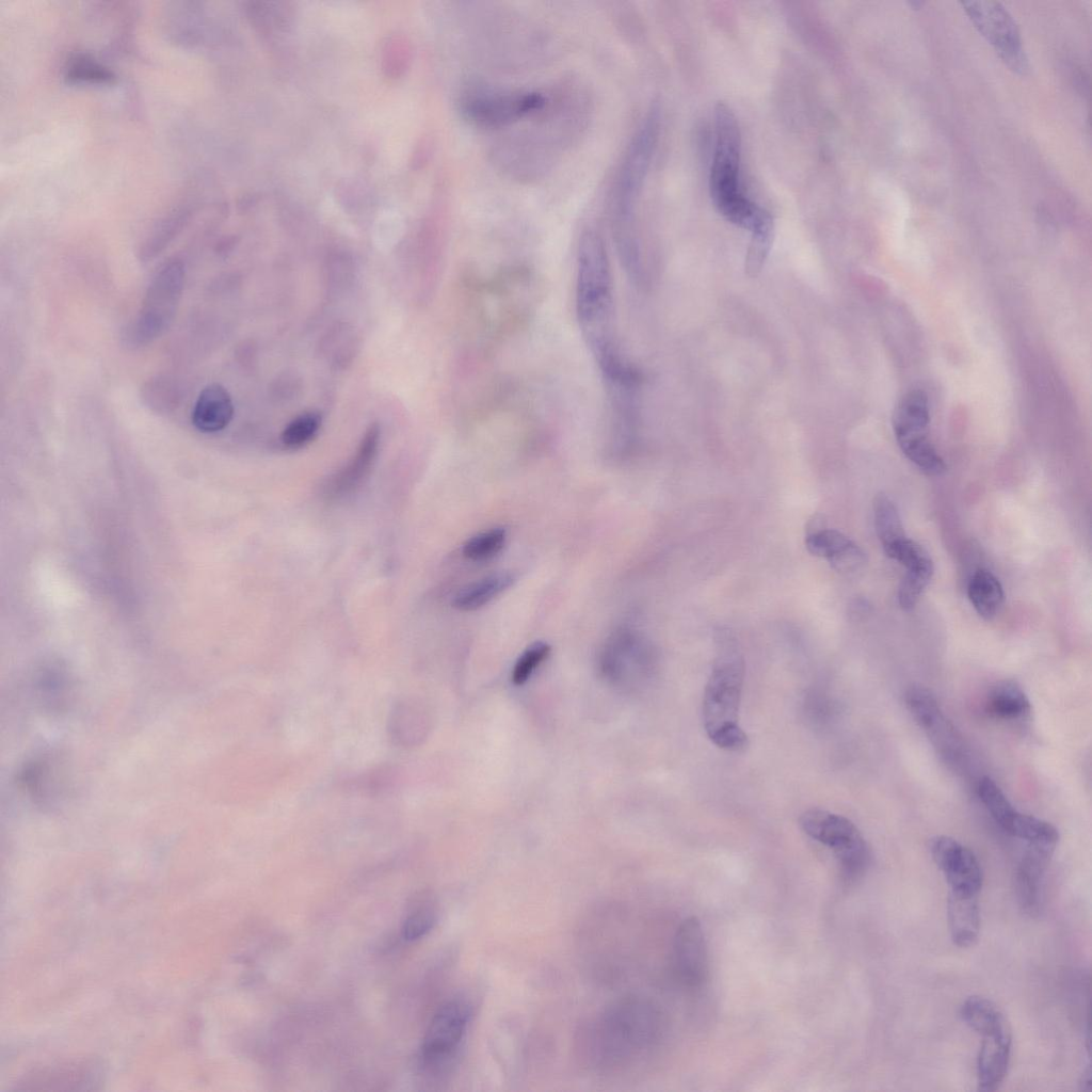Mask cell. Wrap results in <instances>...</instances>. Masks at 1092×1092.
I'll use <instances>...</instances> for the list:
<instances>
[{"instance_id": "6da1fadb", "label": "cell", "mask_w": 1092, "mask_h": 1092, "mask_svg": "<svg viewBox=\"0 0 1092 1092\" xmlns=\"http://www.w3.org/2000/svg\"><path fill=\"white\" fill-rule=\"evenodd\" d=\"M576 314L599 369L623 362L614 327L611 266L601 236L591 228L582 232L578 245Z\"/></svg>"}, {"instance_id": "7a4b0ae2", "label": "cell", "mask_w": 1092, "mask_h": 1092, "mask_svg": "<svg viewBox=\"0 0 1092 1092\" xmlns=\"http://www.w3.org/2000/svg\"><path fill=\"white\" fill-rule=\"evenodd\" d=\"M654 1025V1013L648 1006L631 998L616 1000L582 1026L578 1041L580 1055L593 1069L619 1071L649 1044Z\"/></svg>"}, {"instance_id": "3957f363", "label": "cell", "mask_w": 1092, "mask_h": 1092, "mask_svg": "<svg viewBox=\"0 0 1092 1092\" xmlns=\"http://www.w3.org/2000/svg\"><path fill=\"white\" fill-rule=\"evenodd\" d=\"M716 141L709 176L711 199L730 223L751 234L773 229L771 215L744 193L740 178L741 134L730 107L714 108Z\"/></svg>"}, {"instance_id": "277c9868", "label": "cell", "mask_w": 1092, "mask_h": 1092, "mask_svg": "<svg viewBox=\"0 0 1092 1092\" xmlns=\"http://www.w3.org/2000/svg\"><path fill=\"white\" fill-rule=\"evenodd\" d=\"M716 641L717 655L703 698L704 728L717 746L740 751L748 744V736L738 721L744 659L736 639L727 630L721 629Z\"/></svg>"}, {"instance_id": "5b68a950", "label": "cell", "mask_w": 1092, "mask_h": 1092, "mask_svg": "<svg viewBox=\"0 0 1092 1092\" xmlns=\"http://www.w3.org/2000/svg\"><path fill=\"white\" fill-rule=\"evenodd\" d=\"M659 131V110L653 107L633 134L611 197V223L617 252L627 268L638 270L639 250L635 230L636 207L646 178Z\"/></svg>"}, {"instance_id": "8992f818", "label": "cell", "mask_w": 1092, "mask_h": 1092, "mask_svg": "<svg viewBox=\"0 0 1092 1092\" xmlns=\"http://www.w3.org/2000/svg\"><path fill=\"white\" fill-rule=\"evenodd\" d=\"M186 267L181 259L170 258L155 271L138 314L125 326L123 343L129 349L148 346L172 324L184 288Z\"/></svg>"}, {"instance_id": "52a82bcc", "label": "cell", "mask_w": 1092, "mask_h": 1092, "mask_svg": "<svg viewBox=\"0 0 1092 1092\" xmlns=\"http://www.w3.org/2000/svg\"><path fill=\"white\" fill-rule=\"evenodd\" d=\"M460 103L463 115L475 126L500 129L544 111L549 99L537 91L475 84L464 92Z\"/></svg>"}, {"instance_id": "ba28073f", "label": "cell", "mask_w": 1092, "mask_h": 1092, "mask_svg": "<svg viewBox=\"0 0 1092 1092\" xmlns=\"http://www.w3.org/2000/svg\"><path fill=\"white\" fill-rule=\"evenodd\" d=\"M800 825L806 835L833 851L847 880H855L867 870L870 850L851 820L828 810L812 808L802 814Z\"/></svg>"}, {"instance_id": "9c48e42d", "label": "cell", "mask_w": 1092, "mask_h": 1092, "mask_svg": "<svg viewBox=\"0 0 1092 1092\" xmlns=\"http://www.w3.org/2000/svg\"><path fill=\"white\" fill-rule=\"evenodd\" d=\"M930 411L927 395L908 391L893 415V429L903 454L928 476H941L946 464L929 439Z\"/></svg>"}, {"instance_id": "30bf717a", "label": "cell", "mask_w": 1092, "mask_h": 1092, "mask_svg": "<svg viewBox=\"0 0 1092 1092\" xmlns=\"http://www.w3.org/2000/svg\"><path fill=\"white\" fill-rule=\"evenodd\" d=\"M472 1016L471 1005L453 998L433 1015L422 1040L420 1057L424 1069L438 1072L456 1057Z\"/></svg>"}, {"instance_id": "8fae6325", "label": "cell", "mask_w": 1092, "mask_h": 1092, "mask_svg": "<svg viewBox=\"0 0 1092 1092\" xmlns=\"http://www.w3.org/2000/svg\"><path fill=\"white\" fill-rule=\"evenodd\" d=\"M904 701L937 754L952 766L963 765L967 756L964 741L936 697L927 688L913 685L906 689Z\"/></svg>"}, {"instance_id": "7c38bea8", "label": "cell", "mask_w": 1092, "mask_h": 1092, "mask_svg": "<svg viewBox=\"0 0 1092 1092\" xmlns=\"http://www.w3.org/2000/svg\"><path fill=\"white\" fill-rule=\"evenodd\" d=\"M965 14L979 33L994 47L1013 71L1025 74L1028 60L1015 20L1002 4L994 1L962 2Z\"/></svg>"}, {"instance_id": "4fadbf2b", "label": "cell", "mask_w": 1092, "mask_h": 1092, "mask_svg": "<svg viewBox=\"0 0 1092 1092\" xmlns=\"http://www.w3.org/2000/svg\"><path fill=\"white\" fill-rule=\"evenodd\" d=\"M930 852L951 892L978 895L982 870L975 853L957 839L940 835L930 841Z\"/></svg>"}, {"instance_id": "5bb4252c", "label": "cell", "mask_w": 1092, "mask_h": 1092, "mask_svg": "<svg viewBox=\"0 0 1092 1092\" xmlns=\"http://www.w3.org/2000/svg\"><path fill=\"white\" fill-rule=\"evenodd\" d=\"M981 1045L977 1057L978 1089L995 1091L1005 1080L1012 1050V1033L1005 1015L977 1032Z\"/></svg>"}, {"instance_id": "9a60e30c", "label": "cell", "mask_w": 1092, "mask_h": 1092, "mask_svg": "<svg viewBox=\"0 0 1092 1092\" xmlns=\"http://www.w3.org/2000/svg\"><path fill=\"white\" fill-rule=\"evenodd\" d=\"M674 965L680 980L698 986L708 975V956L704 932L697 918H686L674 938Z\"/></svg>"}, {"instance_id": "2e32d148", "label": "cell", "mask_w": 1092, "mask_h": 1092, "mask_svg": "<svg viewBox=\"0 0 1092 1092\" xmlns=\"http://www.w3.org/2000/svg\"><path fill=\"white\" fill-rule=\"evenodd\" d=\"M805 546L812 555L826 559L840 573L856 572L866 563V555L857 544L823 526L808 529Z\"/></svg>"}, {"instance_id": "e0dca14e", "label": "cell", "mask_w": 1092, "mask_h": 1092, "mask_svg": "<svg viewBox=\"0 0 1092 1092\" xmlns=\"http://www.w3.org/2000/svg\"><path fill=\"white\" fill-rule=\"evenodd\" d=\"M1054 851L1027 846L1015 871V894L1021 909L1030 916L1040 913L1042 883Z\"/></svg>"}, {"instance_id": "ac0fdd59", "label": "cell", "mask_w": 1092, "mask_h": 1092, "mask_svg": "<svg viewBox=\"0 0 1092 1092\" xmlns=\"http://www.w3.org/2000/svg\"><path fill=\"white\" fill-rule=\"evenodd\" d=\"M387 736L397 748L410 750L422 743L428 732V719L421 704L410 696L397 698L387 716Z\"/></svg>"}, {"instance_id": "d6986e66", "label": "cell", "mask_w": 1092, "mask_h": 1092, "mask_svg": "<svg viewBox=\"0 0 1092 1092\" xmlns=\"http://www.w3.org/2000/svg\"><path fill=\"white\" fill-rule=\"evenodd\" d=\"M380 434L378 424L368 428L352 460L326 484L327 496L338 497L348 494L367 477L378 454Z\"/></svg>"}, {"instance_id": "ffe728a7", "label": "cell", "mask_w": 1092, "mask_h": 1092, "mask_svg": "<svg viewBox=\"0 0 1092 1092\" xmlns=\"http://www.w3.org/2000/svg\"><path fill=\"white\" fill-rule=\"evenodd\" d=\"M235 413L228 390L218 383L205 386L198 394L191 413L192 424L203 433H215L225 429Z\"/></svg>"}, {"instance_id": "44dd1931", "label": "cell", "mask_w": 1092, "mask_h": 1092, "mask_svg": "<svg viewBox=\"0 0 1092 1092\" xmlns=\"http://www.w3.org/2000/svg\"><path fill=\"white\" fill-rule=\"evenodd\" d=\"M947 918L953 944L961 948L973 946L980 932L978 895L950 890L947 901Z\"/></svg>"}, {"instance_id": "7402d4cb", "label": "cell", "mask_w": 1092, "mask_h": 1092, "mask_svg": "<svg viewBox=\"0 0 1092 1092\" xmlns=\"http://www.w3.org/2000/svg\"><path fill=\"white\" fill-rule=\"evenodd\" d=\"M1030 701L1023 688L1014 680L996 682L985 698L986 712L1001 721H1018L1030 712Z\"/></svg>"}, {"instance_id": "603a6c76", "label": "cell", "mask_w": 1092, "mask_h": 1092, "mask_svg": "<svg viewBox=\"0 0 1092 1092\" xmlns=\"http://www.w3.org/2000/svg\"><path fill=\"white\" fill-rule=\"evenodd\" d=\"M515 582L510 572L494 573L461 589L452 599L460 611L477 610L507 591Z\"/></svg>"}, {"instance_id": "cb8c5ba5", "label": "cell", "mask_w": 1092, "mask_h": 1092, "mask_svg": "<svg viewBox=\"0 0 1092 1092\" xmlns=\"http://www.w3.org/2000/svg\"><path fill=\"white\" fill-rule=\"evenodd\" d=\"M967 594L977 613L985 620L996 616L1005 600L1001 583L993 573L983 568L971 576Z\"/></svg>"}, {"instance_id": "d4e9b609", "label": "cell", "mask_w": 1092, "mask_h": 1092, "mask_svg": "<svg viewBox=\"0 0 1092 1092\" xmlns=\"http://www.w3.org/2000/svg\"><path fill=\"white\" fill-rule=\"evenodd\" d=\"M1007 833L1025 841L1027 846L1051 851H1055L1059 841V832L1051 823L1019 812Z\"/></svg>"}, {"instance_id": "484cf974", "label": "cell", "mask_w": 1092, "mask_h": 1092, "mask_svg": "<svg viewBox=\"0 0 1092 1092\" xmlns=\"http://www.w3.org/2000/svg\"><path fill=\"white\" fill-rule=\"evenodd\" d=\"M873 518L884 551L906 537L897 505L887 495L880 493L874 497Z\"/></svg>"}, {"instance_id": "4316f807", "label": "cell", "mask_w": 1092, "mask_h": 1092, "mask_svg": "<svg viewBox=\"0 0 1092 1092\" xmlns=\"http://www.w3.org/2000/svg\"><path fill=\"white\" fill-rule=\"evenodd\" d=\"M401 780L400 768L391 764H383L370 768L347 781L349 789L368 797H376L392 791Z\"/></svg>"}, {"instance_id": "83f0119b", "label": "cell", "mask_w": 1092, "mask_h": 1092, "mask_svg": "<svg viewBox=\"0 0 1092 1092\" xmlns=\"http://www.w3.org/2000/svg\"><path fill=\"white\" fill-rule=\"evenodd\" d=\"M180 384L167 375H155L144 382L141 398L144 404L156 412H171L180 403Z\"/></svg>"}, {"instance_id": "f1b7e54d", "label": "cell", "mask_w": 1092, "mask_h": 1092, "mask_svg": "<svg viewBox=\"0 0 1092 1092\" xmlns=\"http://www.w3.org/2000/svg\"><path fill=\"white\" fill-rule=\"evenodd\" d=\"M906 568L898 590V601L903 610H912L918 603L922 592L929 584L934 566L930 557L914 563Z\"/></svg>"}, {"instance_id": "f546056e", "label": "cell", "mask_w": 1092, "mask_h": 1092, "mask_svg": "<svg viewBox=\"0 0 1092 1092\" xmlns=\"http://www.w3.org/2000/svg\"><path fill=\"white\" fill-rule=\"evenodd\" d=\"M977 792L981 803L995 822L1005 832H1008L1017 810L1010 803L1000 787L991 777L983 776L978 782Z\"/></svg>"}, {"instance_id": "4dcf8cb0", "label": "cell", "mask_w": 1092, "mask_h": 1092, "mask_svg": "<svg viewBox=\"0 0 1092 1092\" xmlns=\"http://www.w3.org/2000/svg\"><path fill=\"white\" fill-rule=\"evenodd\" d=\"M321 424L322 416L318 412H305L286 425L280 436L282 443L288 449L301 448L316 437Z\"/></svg>"}, {"instance_id": "1f68e13d", "label": "cell", "mask_w": 1092, "mask_h": 1092, "mask_svg": "<svg viewBox=\"0 0 1092 1092\" xmlns=\"http://www.w3.org/2000/svg\"><path fill=\"white\" fill-rule=\"evenodd\" d=\"M505 542V529L493 528L467 540L462 551L468 560L482 562L499 553Z\"/></svg>"}, {"instance_id": "d6a6232c", "label": "cell", "mask_w": 1092, "mask_h": 1092, "mask_svg": "<svg viewBox=\"0 0 1092 1092\" xmlns=\"http://www.w3.org/2000/svg\"><path fill=\"white\" fill-rule=\"evenodd\" d=\"M550 646L545 642H536L528 647L517 659L512 680L515 685H523L531 676L533 671L547 658Z\"/></svg>"}, {"instance_id": "836d02e7", "label": "cell", "mask_w": 1092, "mask_h": 1092, "mask_svg": "<svg viewBox=\"0 0 1092 1092\" xmlns=\"http://www.w3.org/2000/svg\"><path fill=\"white\" fill-rule=\"evenodd\" d=\"M436 922V913L432 908H420L413 912L403 922L402 936L413 942L429 933Z\"/></svg>"}, {"instance_id": "e575fe53", "label": "cell", "mask_w": 1092, "mask_h": 1092, "mask_svg": "<svg viewBox=\"0 0 1092 1092\" xmlns=\"http://www.w3.org/2000/svg\"><path fill=\"white\" fill-rule=\"evenodd\" d=\"M773 231L752 234L751 242L745 257V272L749 276H756L765 262L772 242Z\"/></svg>"}, {"instance_id": "d590c367", "label": "cell", "mask_w": 1092, "mask_h": 1092, "mask_svg": "<svg viewBox=\"0 0 1092 1092\" xmlns=\"http://www.w3.org/2000/svg\"><path fill=\"white\" fill-rule=\"evenodd\" d=\"M69 78L76 80L107 81L111 74L100 65L85 57L76 58L68 70Z\"/></svg>"}]
</instances>
